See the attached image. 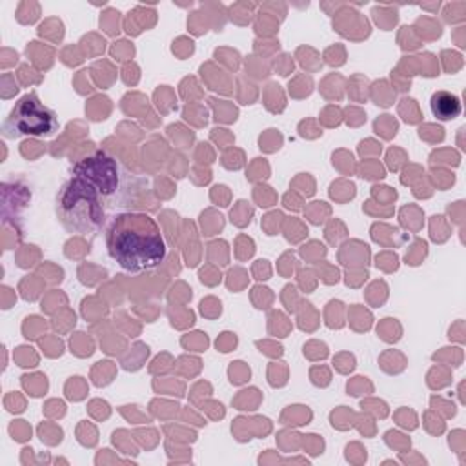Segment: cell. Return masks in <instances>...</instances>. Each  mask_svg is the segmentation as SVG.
<instances>
[{
    "label": "cell",
    "mask_w": 466,
    "mask_h": 466,
    "mask_svg": "<svg viewBox=\"0 0 466 466\" xmlns=\"http://www.w3.org/2000/svg\"><path fill=\"white\" fill-rule=\"evenodd\" d=\"M102 198L86 180L73 177L56 200V215L71 233H96L104 222Z\"/></svg>",
    "instance_id": "obj_2"
},
{
    "label": "cell",
    "mask_w": 466,
    "mask_h": 466,
    "mask_svg": "<svg viewBox=\"0 0 466 466\" xmlns=\"http://www.w3.org/2000/svg\"><path fill=\"white\" fill-rule=\"evenodd\" d=\"M106 246L109 257L126 271L140 273L160 266L166 244L157 222L142 213H120L113 217Z\"/></svg>",
    "instance_id": "obj_1"
},
{
    "label": "cell",
    "mask_w": 466,
    "mask_h": 466,
    "mask_svg": "<svg viewBox=\"0 0 466 466\" xmlns=\"http://www.w3.org/2000/svg\"><path fill=\"white\" fill-rule=\"evenodd\" d=\"M431 111L439 120H451L461 113V100L450 91H437L431 95Z\"/></svg>",
    "instance_id": "obj_5"
},
{
    "label": "cell",
    "mask_w": 466,
    "mask_h": 466,
    "mask_svg": "<svg viewBox=\"0 0 466 466\" xmlns=\"http://www.w3.org/2000/svg\"><path fill=\"white\" fill-rule=\"evenodd\" d=\"M2 129L9 138L20 135H53L58 131V118L53 109L40 102L36 93H27L15 104L9 116L4 120Z\"/></svg>",
    "instance_id": "obj_3"
},
{
    "label": "cell",
    "mask_w": 466,
    "mask_h": 466,
    "mask_svg": "<svg viewBox=\"0 0 466 466\" xmlns=\"http://www.w3.org/2000/svg\"><path fill=\"white\" fill-rule=\"evenodd\" d=\"M75 177L91 184L107 208L124 206L116 189H122V175L116 160L104 151H96L93 157H86L73 166Z\"/></svg>",
    "instance_id": "obj_4"
}]
</instances>
